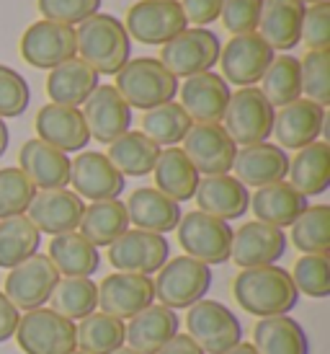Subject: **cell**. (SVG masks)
Masks as SVG:
<instances>
[{
	"instance_id": "cell-30",
	"label": "cell",
	"mask_w": 330,
	"mask_h": 354,
	"mask_svg": "<svg viewBox=\"0 0 330 354\" xmlns=\"http://www.w3.org/2000/svg\"><path fill=\"white\" fill-rule=\"evenodd\" d=\"M307 197H302L289 181H276L269 187L255 189L251 197V209L258 223L273 227H289L307 209Z\"/></svg>"
},
{
	"instance_id": "cell-14",
	"label": "cell",
	"mask_w": 330,
	"mask_h": 354,
	"mask_svg": "<svg viewBox=\"0 0 330 354\" xmlns=\"http://www.w3.org/2000/svg\"><path fill=\"white\" fill-rule=\"evenodd\" d=\"M273 50L266 41L251 31V34H237L227 41V47L220 50V65H222V78L237 88H251L263 78L266 68L271 65Z\"/></svg>"
},
{
	"instance_id": "cell-49",
	"label": "cell",
	"mask_w": 330,
	"mask_h": 354,
	"mask_svg": "<svg viewBox=\"0 0 330 354\" xmlns=\"http://www.w3.org/2000/svg\"><path fill=\"white\" fill-rule=\"evenodd\" d=\"M300 41H304L310 52L330 50V3H315L304 8Z\"/></svg>"
},
{
	"instance_id": "cell-57",
	"label": "cell",
	"mask_w": 330,
	"mask_h": 354,
	"mask_svg": "<svg viewBox=\"0 0 330 354\" xmlns=\"http://www.w3.org/2000/svg\"><path fill=\"white\" fill-rule=\"evenodd\" d=\"M300 3H304V6H315V3H328V0H300Z\"/></svg>"
},
{
	"instance_id": "cell-47",
	"label": "cell",
	"mask_w": 330,
	"mask_h": 354,
	"mask_svg": "<svg viewBox=\"0 0 330 354\" xmlns=\"http://www.w3.org/2000/svg\"><path fill=\"white\" fill-rule=\"evenodd\" d=\"M31 101L26 78L8 65H0V119L21 117Z\"/></svg>"
},
{
	"instance_id": "cell-42",
	"label": "cell",
	"mask_w": 330,
	"mask_h": 354,
	"mask_svg": "<svg viewBox=\"0 0 330 354\" xmlns=\"http://www.w3.org/2000/svg\"><path fill=\"white\" fill-rule=\"evenodd\" d=\"M78 349L86 354H114L126 342V326L114 315L90 313L78 326Z\"/></svg>"
},
{
	"instance_id": "cell-48",
	"label": "cell",
	"mask_w": 330,
	"mask_h": 354,
	"mask_svg": "<svg viewBox=\"0 0 330 354\" xmlns=\"http://www.w3.org/2000/svg\"><path fill=\"white\" fill-rule=\"evenodd\" d=\"M41 16L55 24L75 26L101 13V0H37Z\"/></svg>"
},
{
	"instance_id": "cell-53",
	"label": "cell",
	"mask_w": 330,
	"mask_h": 354,
	"mask_svg": "<svg viewBox=\"0 0 330 354\" xmlns=\"http://www.w3.org/2000/svg\"><path fill=\"white\" fill-rule=\"evenodd\" d=\"M157 354H204L188 334H175Z\"/></svg>"
},
{
	"instance_id": "cell-18",
	"label": "cell",
	"mask_w": 330,
	"mask_h": 354,
	"mask_svg": "<svg viewBox=\"0 0 330 354\" xmlns=\"http://www.w3.org/2000/svg\"><path fill=\"white\" fill-rule=\"evenodd\" d=\"M287 251V233L282 227L266 225L258 220H251L233 230V246H230V261L240 269H255V266H271Z\"/></svg>"
},
{
	"instance_id": "cell-22",
	"label": "cell",
	"mask_w": 330,
	"mask_h": 354,
	"mask_svg": "<svg viewBox=\"0 0 330 354\" xmlns=\"http://www.w3.org/2000/svg\"><path fill=\"white\" fill-rule=\"evenodd\" d=\"M322 127H325V109L307 99H297L273 114L271 135L282 150H302L318 142Z\"/></svg>"
},
{
	"instance_id": "cell-23",
	"label": "cell",
	"mask_w": 330,
	"mask_h": 354,
	"mask_svg": "<svg viewBox=\"0 0 330 354\" xmlns=\"http://www.w3.org/2000/svg\"><path fill=\"white\" fill-rule=\"evenodd\" d=\"M37 135L41 142L62 153H80L90 142L83 111L75 106H59V104H47L37 114Z\"/></svg>"
},
{
	"instance_id": "cell-3",
	"label": "cell",
	"mask_w": 330,
	"mask_h": 354,
	"mask_svg": "<svg viewBox=\"0 0 330 354\" xmlns=\"http://www.w3.org/2000/svg\"><path fill=\"white\" fill-rule=\"evenodd\" d=\"M122 99L129 109H155L160 104L173 101L178 93V78H173L163 62L155 57H137L129 59L124 68L117 73V86Z\"/></svg>"
},
{
	"instance_id": "cell-35",
	"label": "cell",
	"mask_w": 330,
	"mask_h": 354,
	"mask_svg": "<svg viewBox=\"0 0 330 354\" xmlns=\"http://www.w3.org/2000/svg\"><path fill=\"white\" fill-rule=\"evenodd\" d=\"M47 259L62 277H90L101 266V254L93 243H88L78 230L55 236L49 243Z\"/></svg>"
},
{
	"instance_id": "cell-45",
	"label": "cell",
	"mask_w": 330,
	"mask_h": 354,
	"mask_svg": "<svg viewBox=\"0 0 330 354\" xmlns=\"http://www.w3.org/2000/svg\"><path fill=\"white\" fill-rule=\"evenodd\" d=\"M300 78L304 99L328 106L330 104V52H307L300 59Z\"/></svg>"
},
{
	"instance_id": "cell-9",
	"label": "cell",
	"mask_w": 330,
	"mask_h": 354,
	"mask_svg": "<svg viewBox=\"0 0 330 354\" xmlns=\"http://www.w3.org/2000/svg\"><path fill=\"white\" fill-rule=\"evenodd\" d=\"M220 50L222 44L214 31L194 26L184 29L168 44H163L160 62L173 78H191L199 73H209L220 59Z\"/></svg>"
},
{
	"instance_id": "cell-4",
	"label": "cell",
	"mask_w": 330,
	"mask_h": 354,
	"mask_svg": "<svg viewBox=\"0 0 330 354\" xmlns=\"http://www.w3.org/2000/svg\"><path fill=\"white\" fill-rule=\"evenodd\" d=\"M16 344L23 354H72L78 349L75 321L55 313L52 308H34L19 318Z\"/></svg>"
},
{
	"instance_id": "cell-52",
	"label": "cell",
	"mask_w": 330,
	"mask_h": 354,
	"mask_svg": "<svg viewBox=\"0 0 330 354\" xmlns=\"http://www.w3.org/2000/svg\"><path fill=\"white\" fill-rule=\"evenodd\" d=\"M19 318H21L19 308L6 297V292H0V344L13 339L16 326H19Z\"/></svg>"
},
{
	"instance_id": "cell-58",
	"label": "cell",
	"mask_w": 330,
	"mask_h": 354,
	"mask_svg": "<svg viewBox=\"0 0 330 354\" xmlns=\"http://www.w3.org/2000/svg\"><path fill=\"white\" fill-rule=\"evenodd\" d=\"M72 354H86V352H80V349H75V352H72Z\"/></svg>"
},
{
	"instance_id": "cell-20",
	"label": "cell",
	"mask_w": 330,
	"mask_h": 354,
	"mask_svg": "<svg viewBox=\"0 0 330 354\" xmlns=\"http://www.w3.org/2000/svg\"><path fill=\"white\" fill-rule=\"evenodd\" d=\"M83 199L75 192L68 189H41L34 194L26 217L31 220V225L39 233L47 236H62V233H72L78 230L80 217H83Z\"/></svg>"
},
{
	"instance_id": "cell-39",
	"label": "cell",
	"mask_w": 330,
	"mask_h": 354,
	"mask_svg": "<svg viewBox=\"0 0 330 354\" xmlns=\"http://www.w3.org/2000/svg\"><path fill=\"white\" fill-rule=\"evenodd\" d=\"M41 233L26 215L0 220V269H13L29 256L39 254Z\"/></svg>"
},
{
	"instance_id": "cell-13",
	"label": "cell",
	"mask_w": 330,
	"mask_h": 354,
	"mask_svg": "<svg viewBox=\"0 0 330 354\" xmlns=\"http://www.w3.org/2000/svg\"><path fill=\"white\" fill-rule=\"evenodd\" d=\"M21 57L26 59L31 68L39 70H52L68 59L78 57L75 29L47 19L31 24L26 34L21 37Z\"/></svg>"
},
{
	"instance_id": "cell-8",
	"label": "cell",
	"mask_w": 330,
	"mask_h": 354,
	"mask_svg": "<svg viewBox=\"0 0 330 354\" xmlns=\"http://www.w3.org/2000/svg\"><path fill=\"white\" fill-rule=\"evenodd\" d=\"M175 230H178V243L186 251V256L206 266L230 261V246H233L230 223L206 215L202 209H194V212L181 215V223Z\"/></svg>"
},
{
	"instance_id": "cell-31",
	"label": "cell",
	"mask_w": 330,
	"mask_h": 354,
	"mask_svg": "<svg viewBox=\"0 0 330 354\" xmlns=\"http://www.w3.org/2000/svg\"><path fill=\"white\" fill-rule=\"evenodd\" d=\"M98 86H101L98 73L80 57H72L57 65V68H52L47 78L49 99H52V104H59V106H83L86 99Z\"/></svg>"
},
{
	"instance_id": "cell-32",
	"label": "cell",
	"mask_w": 330,
	"mask_h": 354,
	"mask_svg": "<svg viewBox=\"0 0 330 354\" xmlns=\"http://www.w3.org/2000/svg\"><path fill=\"white\" fill-rule=\"evenodd\" d=\"M253 346L258 354H310V339L291 315L258 318Z\"/></svg>"
},
{
	"instance_id": "cell-44",
	"label": "cell",
	"mask_w": 330,
	"mask_h": 354,
	"mask_svg": "<svg viewBox=\"0 0 330 354\" xmlns=\"http://www.w3.org/2000/svg\"><path fill=\"white\" fill-rule=\"evenodd\" d=\"M291 282L300 295L328 297L330 295V261L328 254H304L291 269Z\"/></svg>"
},
{
	"instance_id": "cell-25",
	"label": "cell",
	"mask_w": 330,
	"mask_h": 354,
	"mask_svg": "<svg viewBox=\"0 0 330 354\" xmlns=\"http://www.w3.org/2000/svg\"><path fill=\"white\" fill-rule=\"evenodd\" d=\"M19 163L23 176L29 178L34 189H68L70 184V158L68 153L52 148L39 138L26 140L19 153Z\"/></svg>"
},
{
	"instance_id": "cell-6",
	"label": "cell",
	"mask_w": 330,
	"mask_h": 354,
	"mask_svg": "<svg viewBox=\"0 0 330 354\" xmlns=\"http://www.w3.org/2000/svg\"><path fill=\"white\" fill-rule=\"evenodd\" d=\"M186 328L204 354H227L243 342L237 315L220 300H199L186 313Z\"/></svg>"
},
{
	"instance_id": "cell-7",
	"label": "cell",
	"mask_w": 330,
	"mask_h": 354,
	"mask_svg": "<svg viewBox=\"0 0 330 354\" xmlns=\"http://www.w3.org/2000/svg\"><path fill=\"white\" fill-rule=\"evenodd\" d=\"M273 114H276V109L266 101L261 91L251 86V88H240L230 93V101H227L222 117V127L233 138L235 145L245 148V145L266 142L271 138Z\"/></svg>"
},
{
	"instance_id": "cell-41",
	"label": "cell",
	"mask_w": 330,
	"mask_h": 354,
	"mask_svg": "<svg viewBox=\"0 0 330 354\" xmlns=\"http://www.w3.org/2000/svg\"><path fill=\"white\" fill-rule=\"evenodd\" d=\"M261 83V93L273 109H282L291 101L302 99V78H300V59L291 55H279L266 68Z\"/></svg>"
},
{
	"instance_id": "cell-17",
	"label": "cell",
	"mask_w": 330,
	"mask_h": 354,
	"mask_svg": "<svg viewBox=\"0 0 330 354\" xmlns=\"http://www.w3.org/2000/svg\"><path fill=\"white\" fill-rule=\"evenodd\" d=\"M126 178L111 166L104 153L96 150H80L75 160H70V184L80 199L90 202H106V199H119L124 192Z\"/></svg>"
},
{
	"instance_id": "cell-34",
	"label": "cell",
	"mask_w": 330,
	"mask_h": 354,
	"mask_svg": "<svg viewBox=\"0 0 330 354\" xmlns=\"http://www.w3.org/2000/svg\"><path fill=\"white\" fill-rule=\"evenodd\" d=\"M155 174L157 192H163L168 199L173 202H188L194 199L196 187H199V171L191 166V160L186 158L181 148H165L157 156V163L153 168Z\"/></svg>"
},
{
	"instance_id": "cell-43",
	"label": "cell",
	"mask_w": 330,
	"mask_h": 354,
	"mask_svg": "<svg viewBox=\"0 0 330 354\" xmlns=\"http://www.w3.org/2000/svg\"><path fill=\"white\" fill-rule=\"evenodd\" d=\"M291 243L302 254H328L330 251V207L312 205L291 223Z\"/></svg>"
},
{
	"instance_id": "cell-33",
	"label": "cell",
	"mask_w": 330,
	"mask_h": 354,
	"mask_svg": "<svg viewBox=\"0 0 330 354\" xmlns=\"http://www.w3.org/2000/svg\"><path fill=\"white\" fill-rule=\"evenodd\" d=\"M289 184L302 197H318L330 187V145L328 142H312L307 148L297 150L289 160Z\"/></svg>"
},
{
	"instance_id": "cell-56",
	"label": "cell",
	"mask_w": 330,
	"mask_h": 354,
	"mask_svg": "<svg viewBox=\"0 0 330 354\" xmlns=\"http://www.w3.org/2000/svg\"><path fill=\"white\" fill-rule=\"evenodd\" d=\"M114 354H139V352H135V349H129V346H122V349H117Z\"/></svg>"
},
{
	"instance_id": "cell-46",
	"label": "cell",
	"mask_w": 330,
	"mask_h": 354,
	"mask_svg": "<svg viewBox=\"0 0 330 354\" xmlns=\"http://www.w3.org/2000/svg\"><path fill=\"white\" fill-rule=\"evenodd\" d=\"M37 189L21 168H0V220L23 215L29 209Z\"/></svg>"
},
{
	"instance_id": "cell-15",
	"label": "cell",
	"mask_w": 330,
	"mask_h": 354,
	"mask_svg": "<svg viewBox=\"0 0 330 354\" xmlns=\"http://www.w3.org/2000/svg\"><path fill=\"white\" fill-rule=\"evenodd\" d=\"M191 166L199 171V176H220L233 171V160L237 145L224 132L222 124H191L186 132L184 148Z\"/></svg>"
},
{
	"instance_id": "cell-27",
	"label": "cell",
	"mask_w": 330,
	"mask_h": 354,
	"mask_svg": "<svg viewBox=\"0 0 330 354\" xmlns=\"http://www.w3.org/2000/svg\"><path fill=\"white\" fill-rule=\"evenodd\" d=\"M304 3L300 0H263L261 19H258V37H261L271 50L289 52L300 44L302 16H304Z\"/></svg>"
},
{
	"instance_id": "cell-29",
	"label": "cell",
	"mask_w": 330,
	"mask_h": 354,
	"mask_svg": "<svg viewBox=\"0 0 330 354\" xmlns=\"http://www.w3.org/2000/svg\"><path fill=\"white\" fill-rule=\"evenodd\" d=\"M178 315L175 310L160 303H153L142 313L129 318L126 324V344L139 354H157L175 334H178Z\"/></svg>"
},
{
	"instance_id": "cell-5",
	"label": "cell",
	"mask_w": 330,
	"mask_h": 354,
	"mask_svg": "<svg viewBox=\"0 0 330 354\" xmlns=\"http://www.w3.org/2000/svg\"><path fill=\"white\" fill-rule=\"evenodd\" d=\"M153 287H155V300H160L165 308L171 310L191 308L194 303L204 300L209 292L212 269L186 254L175 256L163 264L157 279H153Z\"/></svg>"
},
{
	"instance_id": "cell-38",
	"label": "cell",
	"mask_w": 330,
	"mask_h": 354,
	"mask_svg": "<svg viewBox=\"0 0 330 354\" xmlns=\"http://www.w3.org/2000/svg\"><path fill=\"white\" fill-rule=\"evenodd\" d=\"M49 303L55 313L65 315L70 321H83L86 315L96 313L98 285L90 277H59Z\"/></svg>"
},
{
	"instance_id": "cell-54",
	"label": "cell",
	"mask_w": 330,
	"mask_h": 354,
	"mask_svg": "<svg viewBox=\"0 0 330 354\" xmlns=\"http://www.w3.org/2000/svg\"><path fill=\"white\" fill-rule=\"evenodd\" d=\"M8 142H10V132H8V127H6V122L0 119V156L8 150Z\"/></svg>"
},
{
	"instance_id": "cell-50",
	"label": "cell",
	"mask_w": 330,
	"mask_h": 354,
	"mask_svg": "<svg viewBox=\"0 0 330 354\" xmlns=\"http://www.w3.org/2000/svg\"><path fill=\"white\" fill-rule=\"evenodd\" d=\"M263 0H222V19L224 29L230 34H251L258 29V19H261Z\"/></svg>"
},
{
	"instance_id": "cell-19",
	"label": "cell",
	"mask_w": 330,
	"mask_h": 354,
	"mask_svg": "<svg viewBox=\"0 0 330 354\" xmlns=\"http://www.w3.org/2000/svg\"><path fill=\"white\" fill-rule=\"evenodd\" d=\"M83 119L90 140L111 145L132 127V109L114 86H98L83 104Z\"/></svg>"
},
{
	"instance_id": "cell-24",
	"label": "cell",
	"mask_w": 330,
	"mask_h": 354,
	"mask_svg": "<svg viewBox=\"0 0 330 354\" xmlns=\"http://www.w3.org/2000/svg\"><path fill=\"white\" fill-rule=\"evenodd\" d=\"M235 178L243 187L261 189L276 181L287 178L289 171V156L273 142H255V145H245L235 153L233 160Z\"/></svg>"
},
{
	"instance_id": "cell-11",
	"label": "cell",
	"mask_w": 330,
	"mask_h": 354,
	"mask_svg": "<svg viewBox=\"0 0 330 354\" xmlns=\"http://www.w3.org/2000/svg\"><path fill=\"white\" fill-rule=\"evenodd\" d=\"M171 259V243L165 236L147 230H126L108 246V264L129 274H155Z\"/></svg>"
},
{
	"instance_id": "cell-28",
	"label": "cell",
	"mask_w": 330,
	"mask_h": 354,
	"mask_svg": "<svg viewBox=\"0 0 330 354\" xmlns=\"http://www.w3.org/2000/svg\"><path fill=\"white\" fill-rule=\"evenodd\" d=\"M126 215L129 223H135L137 230H147V233H171L181 223V205L168 199L163 192L153 187L135 189L129 199H126Z\"/></svg>"
},
{
	"instance_id": "cell-36",
	"label": "cell",
	"mask_w": 330,
	"mask_h": 354,
	"mask_svg": "<svg viewBox=\"0 0 330 354\" xmlns=\"http://www.w3.org/2000/svg\"><path fill=\"white\" fill-rule=\"evenodd\" d=\"M80 236L96 248L111 246L122 233L129 230V215H126L124 202L106 199V202H93L83 209L80 217Z\"/></svg>"
},
{
	"instance_id": "cell-26",
	"label": "cell",
	"mask_w": 330,
	"mask_h": 354,
	"mask_svg": "<svg viewBox=\"0 0 330 354\" xmlns=\"http://www.w3.org/2000/svg\"><path fill=\"white\" fill-rule=\"evenodd\" d=\"M194 199L202 212L220 217L224 223L243 217L248 212V207H251V192H248V187H243L230 174L199 178Z\"/></svg>"
},
{
	"instance_id": "cell-10",
	"label": "cell",
	"mask_w": 330,
	"mask_h": 354,
	"mask_svg": "<svg viewBox=\"0 0 330 354\" xmlns=\"http://www.w3.org/2000/svg\"><path fill=\"white\" fill-rule=\"evenodd\" d=\"M126 34L142 44H168L188 29L178 0H139L126 13Z\"/></svg>"
},
{
	"instance_id": "cell-21",
	"label": "cell",
	"mask_w": 330,
	"mask_h": 354,
	"mask_svg": "<svg viewBox=\"0 0 330 354\" xmlns=\"http://www.w3.org/2000/svg\"><path fill=\"white\" fill-rule=\"evenodd\" d=\"M178 93H181V106L194 124H222L224 109L233 91L222 75L209 70V73L186 78Z\"/></svg>"
},
{
	"instance_id": "cell-51",
	"label": "cell",
	"mask_w": 330,
	"mask_h": 354,
	"mask_svg": "<svg viewBox=\"0 0 330 354\" xmlns=\"http://www.w3.org/2000/svg\"><path fill=\"white\" fill-rule=\"evenodd\" d=\"M181 10L186 16V24H194V26L204 29L212 21L220 19L222 0H181Z\"/></svg>"
},
{
	"instance_id": "cell-40",
	"label": "cell",
	"mask_w": 330,
	"mask_h": 354,
	"mask_svg": "<svg viewBox=\"0 0 330 354\" xmlns=\"http://www.w3.org/2000/svg\"><path fill=\"white\" fill-rule=\"evenodd\" d=\"M191 119L184 111L181 104L168 101L155 109H147L142 117V135L150 138L157 148H175L178 142H184L186 132L191 129Z\"/></svg>"
},
{
	"instance_id": "cell-37",
	"label": "cell",
	"mask_w": 330,
	"mask_h": 354,
	"mask_svg": "<svg viewBox=\"0 0 330 354\" xmlns=\"http://www.w3.org/2000/svg\"><path fill=\"white\" fill-rule=\"evenodd\" d=\"M160 148L150 138H145L142 132H124L122 138H117L108 145L106 158L111 160V166L117 168L122 176H147L153 174V168L157 163Z\"/></svg>"
},
{
	"instance_id": "cell-16",
	"label": "cell",
	"mask_w": 330,
	"mask_h": 354,
	"mask_svg": "<svg viewBox=\"0 0 330 354\" xmlns=\"http://www.w3.org/2000/svg\"><path fill=\"white\" fill-rule=\"evenodd\" d=\"M153 303H155V287H153V279L145 274L117 272V274L104 277V282L98 285L101 313L114 315L119 321L135 318Z\"/></svg>"
},
{
	"instance_id": "cell-55",
	"label": "cell",
	"mask_w": 330,
	"mask_h": 354,
	"mask_svg": "<svg viewBox=\"0 0 330 354\" xmlns=\"http://www.w3.org/2000/svg\"><path fill=\"white\" fill-rule=\"evenodd\" d=\"M227 354H258V352H255V346H253V344H245V342H240V344L233 346Z\"/></svg>"
},
{
	"instance_id": "cell-2",
	"label": "cell",
	"mask_w": 330,
	"mask_h": 354,
	"mask_svg": "<svg viewBox=\"0 0 330 354\" xmlns=\"http://www.w3.org/2000/svg\"><path fill=\"white\" fill-rule=\"evenodd\" d=\"M78 57L96 70L98 75H117L129 62L132 41L124 24L111 13H96L75 29Z\"/></svg>"
},
{
	"instance_id": "cell-12",
	"label": "cell",
	"mask_w": 330,
	"mask_h": 354,
	"mask_svg": "<svg viewBox=\"0 0 330 354\" xmlns=\"http://www.w3.org/2000/svg\"><path fill=\"white\" fill-rule=\"evenodd\" d=\"M57 282L59 274L47 259V254H34L26 261H21L19 266L8 269L3 292L19 310H34V308H44L49 303Z\"/></svg>"
},
{
	"instance_id": "cell-1",
	"label": "cell",
	"mask_w": 330,
	"mask_h": 354,
	"mask_svg": "<svg viewBox=\"0 0 330 354\" xmlns=\"http://www.w3.org/2000/svg\"><path fill=\"white\" fill-rule=\"evenodd\" d=\"M233 297L248 315H289L297 305L300 292L291 282V274L282 266H255L240 269L233 279Z\"/></svg>"
}]
</instances>
